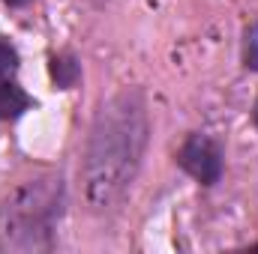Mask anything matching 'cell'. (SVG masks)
Returning a JSON list of instances; mask_svg holds the SVG:
<instances>
[{
    "label": "cell",
    "mask_w": 258,
    "mask_h": 254,
    "mask_svg": "<svg viewBox=\"0 0 258 254\" xmlns=\"http://www.w3.org/2000/svg\"><path fill=\"white\" fill-rule=\"evenodd\" d=\"M150 141L147 99L138 87L114 93L96 111L81 162V189L93 212L114 209L132 189Z\"/></svg>",
    "instance_id": "cell-1"
},
{
    "label": "cell",
    "mask_w": 258,
    "mask_h": 254,
    "mask_svg": "<svg viewBox=\"0 0 258 254\" xmlns=\"http://www.w3.org/2000/svg\"><path fill=\"white\" fill-rule=\"evenodd\" d=\"M66 186L60 174H36L0 200V251L39 254L57 245Z\"/></svg>",
    "instance_id": "cell-2"
},
{
    "label": "cell",
    "mask_w": 258,
    "mask_h": 254,
    "mask_svg": "<svg viewBox=\"0 0 258 254\" xmlns=\"http://www.w3.org/2000/svg\"><path fill=\"white\" fill-rule=\"evenodd\" d=\"M174 159H177L180 171L189 174L195 183L204 186V189H210V186H216L222 180V168H225L222 147L210 135H204V132H192L180 144V150H177Z\"/></svg>",
    "instance_id": "cell-3"
},
{
    "label": "cell",
    "mask_w": 258,
    "mask_h": 254,
    "mask_svg": "<svg viewBox=\"0 0 258 254\" xmlns=\"http://www.w3.org/2000/svg\"><path fill=\"white\" fill-rule=\"evenodd\" d=\"M33 96H27L12 78L0 81V120H18L21 114H27L33 108Z\"/></svg>",
    "instance_id": "cell-4"
},
{
    "label": "cell",
    "mask_w": 258,
    "mask_h": 254,
    "mask_svg": "<svg viewBox=\"0 0 258 254\" xmlns=\"http://www.w3.org/2000/svg\"><path fill=\"white\" fill-rule=\"evenodd\" d=\"M48 75L60 90H72L78 84V78H81V63L72 54H54L48 60Z\"/></svg>",
    "instance_id": "cell-5"
},
{
    "label": "cell",
    "mask_w": 258,
    "mask_h": 254,
    "mask_svg": "<svg viewBox=\"0 0 258 254\" xmlns=\"http://www.w3.org/2000/svg\"><path fill=\"white\" fill-rule=\"evenodd\" d=\"M243 66L249 72H258V24H249L243 30Z\"/></svg>",
    "instance_id": "cell-6"
},
{
    "label": "cell",
    "mask_w": 258,
    "mask_h": 254,
    "mask_svg": "<svg viewBox=\"0 0 258 254\" xmlns=\"http://www.w3.org/2000/svg\"><path fill=\"white\" fill-rule=\"evenodd\" d=\"M18 72V51L9 42H0V81L12 78Z\"/></svg>",
    "instance_id": "cell-7"
},
{
    "label": "cell",
    "mask_w": 258,
    "mask_h": 254,
    "mask_svg": "<svg viewBox=\"0 0 258 254\" xmlns=\"http://www.w3.org/2000/svg\"><path fill=\"white\" fill-rule=\"evenodd\" d=\"M252 123H255V129H258V96H255V105H252Z\"/></svg>",
    "instance_id": "cell-8"
},
{
    "label": "cell",
    "mask_w": 258,
    "mask_h": 254,
    "mask_svg": "<svg viewBox=\"0 0 258 254\" xmlns=\"http://www.w3.org/2000/svg\"><path fill=\"white\" fill-rule=\"evenodd\" d=\"M6 6H24V3H30V0H3Z\"/></svg>",
    "instance_id": "cell-9"
}]
</instances>
